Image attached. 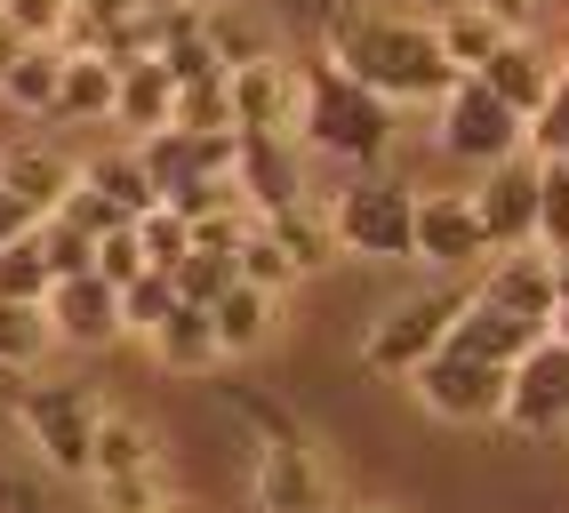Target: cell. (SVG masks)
<instances>
[{"label": "cell", "mask_w": 569, "mask_h": 513, "mask_svg": "<svg viewBox=\"0 0 569 513\" xmlns=\"http://www.w3.org/2000/svg\"><path fill=\"white\" fill-rule=\"evenodd\" d=\"M321 57L346 72V81H361L369 97H386L393 113L401 104H441L458 89V72H449V57L433 41V17H401V9H361V0L329 9Z\"/></svg>", "instance_id": "6da1fadb"}, {"label": "cell", "mask_w": 569, "mask_h": 513, "mask_svg": "<svg viewBox=\"0 0 569 513\" xmlns=\"http://www.w3.org/2000/svg\"><path fill=\"white\" fill-rule=\"evenodd\" d=\"M224 401L249 418V433H257V457H249V497H257V513H329V497H337V482H329V457H321V442L306 425H297L289 410L264 385H224Z\"/></svg>", "instance_id": "7a4b0ae2"}, {"label": "cell", "mask_w": 569, "mask_h": 513, "mask_svg": "<svg viewBox=\"0 0 569 513\" xmlns=\"http://www.w3.org/2000/svg\"><path fill=\"white\" fill-rule=\"evenodd\" d=\"M297 97H306V104H297V144L346 161L353 177L393 153V104L369 97L361 81H346L329 57H306V64H297Z\"/></svg>", "instance_id": "3957f363"}, {"label": "cell", "mask_w": 569, "mask_h": 513, "mask_svg": "<svg viewBox=\"0 0 569 513\" xmlns=\"http://www.w3.org/2000/svg\"><path fill=\"white\" fill-rule=\"evenodd\" d=\"M466 305H473V281H433V289H417V298L386 305V321H369L361 361H369L377 378H417V370L449 345V329H458Z\"/></svg>", "instance_id": "277c9868"}, {"label": "cell", "mask_w": 569, "mask_h": 513, "mask_svg": "<svg viewBox=\"0 0 569 513\" xmlns=\"http://www.w3.org/2000/svg\"><path fill=\"white\" fill-rule=\"evenodd\" d=\"M329 233L346 256H377V265H409L417 256V185L361 169L346 193L329 201Z\"/></svg>", "instance_id": "5b68a950"}, {"label": "cell", "mask_w": 569, "mask_h": 513, "mask_svg": "<svg viewBox=\"0 0 569 513\" xmlns=\"http://www.w3.org/2000/svg\"><path fill=\"white\" fill-rule=\"evenodd\" d=\"M9 410H17V425L32 433V450H41L64 482H89V442H97V410L104 401L81 378H41V385L17 378Z\"/></svg>", "instance_id": "8992f818"}, {"label": "cell", "mask_w": 569, "mask_h": 513, "mask_svg": "<svg viewBox=\"0 0 569 513\" xmlns=\"http://www.w3.org/2000/svg\"><path fill=\"white\" fill-rule=\"evenodd\" d=\"M433 113H441V129H433L441 153L466 161V169H498V161L529 153V121L513 113V104H498L481 81H458V89L433 104Z\"/></svg>", "instance_id": "52a82bcc"}, {"label": "cell", "mask_w": 569, "mask_h": 513, "mask_svg": "<svg viewBox=\"0 0 569 513\" xmlns=\"http://www.w3.org/2000/svg\"><path fill=\"white\" fill-rule=\"evenodd\" d=\"M409 393L426 401L441 425H498L506 418V370H489V361H473L458 345H441L426 370L409 378Z\"/></svg>", "instance_id": "ba28073f"}, {"label": "cell", "mask_w": 569, "mask_h": 513, "mask_svg": "<svg viewBox=\"0 0 569 513\" xmlns=\"http://www.w3.org/2000/svg\"><path fill=\"white\" fill-rule=\"evenodd\" d=\"M417 256H426L433 273H481L489 256V233H481V217H473V193L458 185H433V193H417Z\"/></svg>", "instance_id": "9c48e42d"}, {"label": "cell", "mask_w": 569, "mask_h": 513, "mask_svg": "<svg viewBox=\"0 0 569 513\" xmlns=\"http://www.w3.org/2000/svg\"><path fill=\"white\" fill-rule=\"evenodd\" d=\"M513 433H529V442H546V433L569 425V345L546 338L538 353H521L513 370H506V418Z\"/></svg>", "instance_id": "30bf717a"}, {"label": "cell", "mask_w": 569, "mask_h": 513, "mask_svg": "<svg viewBox=\"0 0 569 513\" xmlns=\"http://www.w3.org/2000/svg\"><path fill=\"white\" fill-rule=\"evenodd\" d=\"M473 217H481V233L489 249H538V161L513 153L498 169H481V193H473Z\"/></svg>", "instance_id": "8fae6325"}, {"label": "cell", "mask_w": 569, "mask_h": 513, "mask_svg": "<svg viewBox=\"0 0 569 513\" xmlns=\"http://www.w3.org/2000/svg\"><path fill=\"white\" fill-rule=\"evenodd\" d=\"M233 185L249 201V217H281L306 201V153L297 137H233Z\"/></svg>", "instance_id": "7c38bea8"}, {"label": "cell", "mask_w": 569, "mask_h": 513, "mask_svg": "<svg viewBox=\"0 0 569 513\" xmlns=\"http://www.w3.org/2000/svg\"><path fill=\"white\" fill-rule=\"evenodd\" d=\"M224 97H233V137H297V64L289 57H264L224 72Z\"/></svg>", "instance_id": "4fadbf2b"}, {"label": "cell", "mask_w": 569, "mask_h": 513, "mask_svg": "<svg viewBox=\"0 0 569 513\" xmlns=\"http://www.w3.org/2000/svg\"><path fill=\"white\" fill-rule=\"evenodd\" d=\"M49 329H57V345H121L129 329H121V289H112L104 273H72V281H49Z\"/></svg>", "instance_id": "5bb4252c"}, {"label": "cell", "mask_w": 569, "mask_h": 513, "mask_svg": "<svg viewBox=\"0 0 569 513\" xmlns=\"http://www.w3.org/2000/svg\"><path fill=\"white\" fill-rule=\"evenodd\" d=\"M473 298H481V305H506V313L538 321V329H553V256H546V249H506V256H489L481 281H473Z\"/></svg>", "instance_id": "9a60e30c"}, {"label": "cell", "mask_w": 569, "mask_h": 513, "mask_svg": "<svg viewBox=\"0 0 569 513\" xmlns=\"http://www.w3.org/2000/svg\"><path fill=\"white\" fill-rule=\"evenodd\" d=\"M473 81H481L489 97H498V104H513L521 121H538L546 104H553V81H561V64L546 57V41H506L498 57H489V64L473 72Z\"/></svg>", "instance_id": "2e32d148"}, {"label": "cell", "mask_w": 569, "mask_h": 513, "mask_svg": "<svg viewBox=\"0 0 569 513\" xmlns=\"http://www.w3.org/2000/svg\"><path fill=\"white\" fill-rule=\"evenodd\" d=\"M553 338V329H538V321H521V313H506V305H466L458 313V329H449V345L458 353H473V361H489V370H513L521 353H538Z\"/></svg>", "instance_id": "e0dca14e"}, {"label": "cell", "mask_w": 569, "mask_h": 513, "mask_svg": "<svg viewBox=\"0 0 569 513\" xmlns=\"http://www.w3.org/2000/svg\"><path fill=\"white\" fill-rule=\"evenodd\" d=\"M201 41L224 72H241V64H264V57H281V32L264 9H249V0H201Z\"/></svg>", "instance_id": "ac0fdd59"}, {"label": "cell", "mask_w": 569, "mask_h": 513, "mask_svg": "<svg viewBox=\"0 0 569 513\" xmlns=\"http://www.w3.org/2000/svg\"><path fill=\"white\" fill-rule=\"evenodd\" d=\"M72 185H81V169H72L57 144H41V137H32V144H9V153H0V193H17L32 217H57V201H64Z\"/></svg>", "instance_id": "d6986e66"}, {"label": "cell", "mask_w": 569, "mask_h": 513, "mask_svg": "<svg viewBox=\"0 0 569 513\" xmlns=\"http://www.w3.org/2000/svg\"><path fill=\"white\" fill-rule=\"evenodd\" d=\"M161 465V433L137 410H97V442H89V482H121V473H153Z\"/></svg>", "instance_id": "ffe728a7"}, {"label": "cell", "mask_w": 569, "mask_h": 513, "mask_svg": "<svg viewBox=\"0 0 569 513\" xmlns=\"http://www.w3.org/2000/svg\"><path fill=\"white\" fill-rule=\"evenodd\" d=\"M169 113H177V89H169L161 57H144V64H112V121L137 129V144H144V137H161Z\"/></svg>", "instance_id": "44dd1931"}, {"label": "cell", "mask_w": 569, "mask_h": 513, "mask_svg": "<svg viewBox=\"0 0 569 513\" xmlns=\"http://www.w3.org/2000/svg\"><path fill=\"white\" fill-rule=\"evenodd\" d=\"M264 225V241H273L281 256H289V273L306 281V273H329L337 256V233H329V209H313V201H297V209H281V217H257Z\"/></svg>", "instance_id": "7402d4cb"}, {"label": "cell", "mask_w": 569, "mask_h": 513, "mask_svg": "<svg viewBox=\"0 0 569 513\" xmlns=\"http://www.w3.org/2000/svg\"><path fill=\"white\" fill-rule=\"evenodd\" d=\"M81 185L121 217V225H137L144 209H161V193H153V177H144V161H137V144H121V153H97V161H81Z\"/></svg>", "instance_id": "603a6c76"}, {"label": "cell", "mask_w": 569, "mask_h": 513, "mask_svg": "<svg viewBox=\"0 0 569 513\" xmlns=\"http://www.w3.org/2000/svg\"><path fill=\"white\" fill-rule=\"evenodd\" d=\"M433 41H441L449 72H458V81H473V72H481L489 57L506 49V32H498V17H489V9L458 0V9H441V17H433Z\"/></svg>", "instance_id": "cb8c5ba5"}, {"label": "cell", "mask_w": 569, "mask_h": 513, "mask_svg": "<svg viewBox=\"0 0 569 513\" xmlns=\"http://www.w3.org/2000/svg\"><path fill=\"white\" fill-rule=\"evenodd\" d=\"M209 329H217V353L241 361V353H257L264 338H273V298H264V289H249V281H233V289L209 305Z\"/></svg>", "instance_id": "d4e9b609"}, {"label": "cell", "mask_w": 569, "mask_h": 513, "mask_svg": "<svg viewBox=\"0 0 569 513\" xmlns=\"http://www.w3.org/2000/svg\"><path fill=\"white\" fill-rule=\"evenodd\" d=\"M153 353H161V370H184V378H201V370H217V329H209V305H177L169 321H161V338H153Z\"/></svg>", "instance_id": "484cf974"}, {"label": "cell", "mask_w": 569, "mask_h": 513, "mask_svg": "<svg viewBox=\"0 0 569 513\" xmlns=\"http://www.w3.org/2000/svg\"><path fill=\"white\" fill-rule=\"evenodd\" d=\"M57 81H64V49H49V41H32L9 72H0V97L17 104V113H57Z\"/></svg>", "instance_id": "4316f807"}, {"label": "cell", "mask_w": 569, "mask_h": 513, "mask_svg": "<svg viewBox=\"0 0 569 513\" xmlns=\"http://www.w3.org/2000/svg\"><path fill=\"white\" fill-rule=\"evenodd\" d=\"M49 121H112V64L104 57H64L57 113Z\"/></svg>", "instance_id": "83f0119b"}, {"label": "cell", "mask_w": 569, "mask_h": 513, "mask_svg": "<svg viewBox=\"0 0 569 513\" xmlns=\"http://www.w3.org/2000/svg\"><path fill=\"white\" fill-rule=\"evenodd\" d=\"M49 249H41V225H32L24 241L0 249V305H49Z\"/></svg>", "instance_id": "f1b7e54d"}, {"label": "cell", "mask_w": 569, "mask_h": 513, "mask_svg": "<svg viewBox=\"0 0 569 513\" xmlns=\"http://www.w3.org/2000/svg\"><path fill=\"white\" fill-rule=\"evenodd\" d=\"M49 345H57L49 305H0V370H9V378H24Z\"/></svg>", "instance_id": "f546056e"}, {"label": "cell", "mask_w": 569, "mask_h": 513, "mask_svg": "<svg viewBox=\"0 0 569 513\" xmlns=\"http://www.w3.org/2000/svg\"><path fill=\"white\" fill-rule=\"evenodd\" d=\"M177 305H184V298H177L169 273H137V281L121 289V329H129V338H161V321H169Z\"/></svg>", "instance_id": "4dcf8cb0"}, {"label": "cell", "mask_w": 569, "mask_h": 513, "mask_svg": "<svg viewBox=\"0 0 569 513\" xmlns=\"http://www.w3.org/2000/svg\"><path fill=\"white\" fill-rule=\"evenodd\" d=\"M137 249H144V265H153V273H177L184 256H193V225H184V217L161 201V209L137 217Z\"/></svg>", "instance_id": "1f68e13d"}, {"label": "cell", "mask_w": 569, "mask_h": 513, "mask_svg": "<svg viewBox=\"0 0 569 513\" xmlns=\"http://www.w3.org/2000/svg\"><path fill=\"white\" fill-rule=\"evenodd\" d=\"M161 505H177L169 465H153V473H121V482H97V513H161Z\"/></svg>", "instance_id": "d6a6232c"}, {"label": "cell", "mask_w": 569, "mask_h": 513, "mask_svg": "<svg viewBox=\"0 0 569 513\" xmlns=\"http://www.w3.org/2000/svg\"><path fill=\"white\" fill-rule=\"evenodd\" d=\"M538 249L569 256V169L561 161H538Z\"/></svg>", "instance_id": "836d02e7"}, {"label": "cell", "mask_w": 569, "mask_h": 513, "mask_svg": "<svg viewBox=\"0 0 569 513\" xmlns=\"http://www.w3.org/2000/svg\"><path fill=\"white\" fill-rule=\"evenodd\" d=\"M169 129H193V137H233V97H224V81L177 89V113H169Z\"/></svg>", "instance_id": "e575fe53"}, {"label": "cell", "mask_w": 569, "mask_h": 513, "mask_svg": "<svg viewBox=\"0 0 569 513\" xmlns=\"http://www.w3.org/2000/svg\"><path fill=\"white\" fill-rule=\"evenodd\" d=\"M169 281H177V298H184V305H217L224 289L241 281V256H201V249H193V256H184V265H177Z\"/></svg>", "instance_id": "d590c367"}, {"label": "cell", "mask_w": 569, "mask_h": 513, "mask_svg": "<svg viewBox=\"0 0 569 513\" xmlns=\"http://www.w3.org/2000/svg\"><path fill=\"white\" fill-rule=\"evenodd\" d=\"M241 281H249V289H264V298H281V289L297 281V273H289V256L264 241V225H249V241H241Z\"/></svg>", "instance_id": "8d00e7d4"}, {"label": "cell", "mask_w": 569, "mask_h": 513, "mask_svg": "<svg viewBox=\"0 0 569 513\" xmlns=\"http://www.w3.org/2000/svg\"><path fill=\"white\" fill-rule=\"evenodd\" d=\"M72 9H81V0H9L0 17H9L24 41H49V49H57V32L72 24Z\"/></svg>", "instance_id": "74e56055"}, {"label": "cell", "mask_w": 569, "mask_h": 513, "mask_svg": "<svg viewBox=\"0 0 569 513\" xmlns=\"http://www.w3.org/2000/svg\"><path fill=\"white\" fill-rule=\"evenodd\" d=\"M97 273H104L112 289H129L137 273H153V265H144V249H137V225H112V233L97 241Z\"/></svg>", "instance_id": "f35d334b"}, {"label": "cell", "mask_w": 569, "mask_h": 513, "mask_svg": "<svg viewBox=\"0 0 569 513\" xmlns=\"http://www.w3.org/2000/svg\"><path fill=\"white\" fill-rule=\"evenodd\" d=\"M41 249H49V273L72 281V273H97V241L64 233V225H41Z\"/></svg>", "instance_id": "ab89813d"}, {"label": "cell", "mask_w": 569, "mask_h": 513, "mask_svg": "<svg viewBox=\"0 0 569 513\" xmlns=\"http://www.w3.org/2000/svg\"><path fill=\"white\" fill-rule=\"evenodd\" d=\"M32 225H41V217H32V209H24L17 193H0V249H9V241H24Z\"/></svg>", "instance_id": "60d3db41"}, {"label": "cell", "mask_w": 569, "mask_h": 513, "mask_svg": "<svg viewBox=\"0 0 569 513\" xmlns=\"http://www.w3.org/2000/svg\"><path fill=\"white\" fill-rule=\"evenodd\" d=\"M24 49H32V41H24V32H17V24H9V17H0V72H9V64H17V57H24Z\"/></svg>", "instance_id": "b9f144b4"}, {"label": "cell", "mask_w": 569, "mask_h": 513, "mask_svg": "<svg viewBox=\"0 0 569 513\" xmlns=\"http://www.w3.org/2000/svg\"><path fill=\"white\" fill-rule=\"evenodd\" d=\"M553 313H569V256H553Z\"/></svg>", "instance_id": "7bdbcfd3"}, {"label": "cell", "mask_w": 569, "mask_h": 513, "mask_svg": "<svg viewBox=\"0 0 569 513\" xmlns=\"http://www.w3.org/2000/svg\"><path fill=\"white\" fill-rule=\"evenodd\" d=\"M346 513H401V505H386V497H361V505H346Z\"/></svg>", "instance_id": "ee69618b"}, {"label": "cell", "mask_w": 569, "mask_h": 513, "mask_svg": "<svg viewBox=\"0 0 569 513\" xmlns=\"http://www.w3.org/2000/svg\"><path fill=\"white\" fill-rule=\"evenodd\" d=\"M417 9H426V17H441V9H458V0H417Z\"/></svg>", "instance_id": "f6af8a7d"}, {"label": "cell", "mask_w": 569, "mask_h": 513, "mask_svg": "<svg viewBox=\"0 0 569 513\" xmlns=\"http://www.w3.org/2000/svg\"><path fill=\"white\" fill-rule=\"evenodd\" d=\"M0 513H17V490H9V482H0Z\"/></svg>", "instance_id": "bcb514c9"}, {"label": "cell", "mask_w": 569, "mask_h": 513, "mask_svg": "<svg viewBox=\"0 0 569 513\" xmlns=\"http://www.w3.org/2000/svg\"><path fill=\"white\" fill-rule=\"evenodd\" d=\"M553 338H561V345H569V313H553Z\"/></svg>", "instance_id": "7dc6e473"}, {"label": "cell", "mask_w": 569, "mask_h": 513, "mask_svg": "<svg viewBox=\"0 0 569 513\" xmlns=\"http://www.w3.org/2000/svg\"><path fill=\"white\" fill-rule=\"evenodd\" d=\"M161 513H201V505H193V497H177V505H161Z\"/></svg>", "instance_id": "c3c4849f"}, {"label": "cell", "mask_w": 569, "mask_h": 513, "mask_svg": "<svg viewBox=\"0 0 569 513\" xmlns=\"http://www.w3.org/2000/svg\"><path fill=\"white\" fill-rule=\"evenodd\" d=\"M553 97H561V104H569V64H561V81H553Z\"/></svg>", "instance_id": "681fc988"}, {"label": "cell", "mask_w": 569, "mask_h": 513, "mask_svg": "<svg viewBox=\"0 0 569 513\" xmlns=\"http://www.w3.org/2000/svg\"><path fill=\"white\" fill-rule=\"evenodd\" d=\"M9 393H17V378H9V370H0V401H9Z\"/></svg>", "instance_id": "f907efd6"}, {"label": "cell", "mask_w": 569, "mask_h": 513, "mask_svg": "<svg viewBox=\"0 0 569 513\" xmlns=\"http://www.w3.org/2000/svg\"><path fill=\"white\" fill-rule=\"evenodd\" d=\"M0 9H9V0H0Z\"/></svg>", "instance_id": "816d5d0a"}]
</instances>
